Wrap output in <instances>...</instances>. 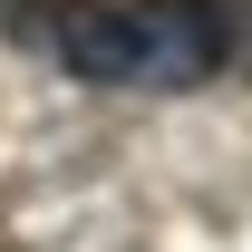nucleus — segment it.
Masks as SVG:
<instances>
[{"instance_id": "2", "label": "nucleus", "mask_w": 252, "mask_h": 252, "mask_svg": "<svg viewBox=\"0 0 252 252\" xmlns=\"http://www.w3.org/2000/svg\"><path fill=\"white\" fill-rule=\"evenodd\" d=\"M204 10V39H214V78L252 88V0H194Z\"/></svg>"}, {"instance_id": "1", "label": "nucleus", "mask_w": 252, "mask_h": 252, "mask_svg": "<svg viewBox=\"0 0 252 252\" xmlns=\"http://www.w3.org/2000/svg\"><path fill=\"white\" fill-rule=\"evenodd\" d=\"M0 10L30 49H49L88 88H136V97L214 88V39L194 0H0Z\"/></svg>"}]
</instances>
